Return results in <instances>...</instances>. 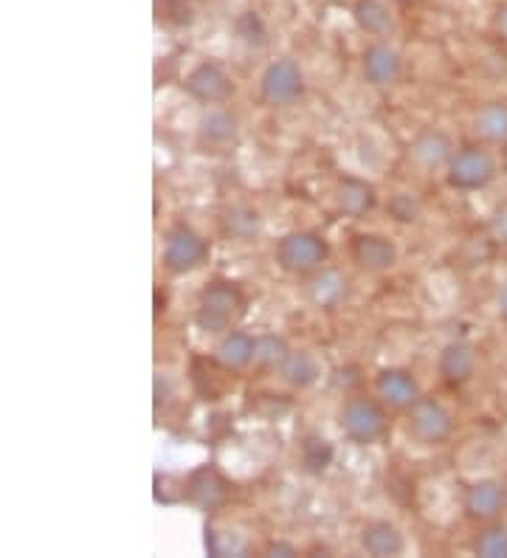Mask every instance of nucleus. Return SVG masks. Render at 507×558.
Returning a JSON list of instances; mask_svg holds the SVG:
<instances>
[{
    "instance_id": "obj_12",
    "label": "nucleus",
    "mask_w": 507,
    "mask_h": 558,
    "mask_svg": "<svg viewBox=\"0 0 507 558\" xmlns=\"http://www.w3.org/2000/svg\"><path fill=\"white\" fill-rule=\"evenodd\" d=\"M350 254L364 271H389L398 263V248L384 234H355Z\"/></svg>"
},
{
    "instance_id": "obj_18",
    "label": "nucleus",
    "mask_w": 507,
    "mask_h": 558,
    "mask_svg": "<svg viewBox=\"0 0 507 558\" xmlns=\"http://www.w3.org/2000/svg\"><path fill=\"white\" fill-rule=\"evenodd\" d=\"M454 156L451 138L443 133V130H426L420 133L412 144V158L423 167V170H439V167H448Z\"/></svg>"
},
{
    "instance_id": "obj_6",
    "label": "nucleus",
    "mask_w": 507,
    "mask_h": 558,
    "mask_svg": "<svg viewBox=\"0 0 507 558\" xmlns=\"http://www.w3.org/2000/svg\"><path fill=\"white\" fill-rule=\"evenodd\" d=\"M409 435L423 446H443L454 435V417L434 398H420L409 409Z\"/></svg>"
},
{
    "instance_id": "obj_28",
    "label": "nucleus",
    "mask_w": 507,
    "mask_h": 558,
    "mask_svg": "<svg viewBox=\"0 0 507 558\" xmlns=\"http://www.w3.org/2000/svg\"><path fill=\"white\" fill-rule=\"evenodd\" d=\"M389 215H393L398 223H414L420 218V211H423V204L414 198L412 192H395L389 204H386Z\"/></svg>"
},
{
    "instance_id": "obj_11",
    "label": "nucleus",
    "mask_w": 507,
    "mask_h": 558,
    "mask_svg": "<svg viewBox=\"0 0 507 558\" xmlns=\"http://www.w3.org/2000/svg\"><path fill=\"white\" fill-rule=\"evenodd\" d=\"M375 392H378L381 401L393 409H412L420 401V384L409 369L389 367L381 369L378 378H375Z\"/></svg>"
},
{
    "instance_id": "obj_33",
    "label": "nucleus",
    "mask_w": 507,
    "mask_h": 558,
    "mask_svg": "<svg viewBox=\"0 0 507 558\" xmlns=\"http://www.w3.org/2000/svg\"><path fill=\"white\" fill-rule=\"evenodd\" d=\"M496 305H499V316H502V322H507V282H505V286H502L499 300H496Z\"/></svg>"
},
{
    "instance_id": "obj_22",
    "label": "nucleus",
    "mask_w": 507,
    "mask_h": 558,
    "mask_svg": "<svg viewBox=\"0 0 507 558\" xmlns=\"http://www.w3.org/2000/svg\"><path fill=\"white\" fill-rule=\"evenodd\" d=\"M473 130L482 142H507V105L487 102L476 110L473 117Z\"/></svg>"
},
{
    "instance_id": "obj_27",
    "label": "nucleus",
    "mask_w": 507,
    "mask_h": 558,
    "mask_svg": "<svg viewBox=\"0 0 507 558\" xmlns=\"http://www.w3.org/2000/svg\"><path fill=\"white\" fill-rule=\"evenodd\" d=\"M288 355H291V350H288V341L282 336H259L257 350H254V364L263 369H279Z\"/></svg>"
},
{
    "instance_id": "obj_1",
    "label": "nucleus",
    "mask_w": 507,
    "mask_h": 558,
    "mask_svg": "<svg viewBox=\"0 0 507 558\" xmlns=\"http://www.w3.org/2000/svg\"><path fill=\"white\" fill-rule=\"evenodd\" d=\"M245 314V300L240 288L234 282H209L197 296V311H195V325L201 327L203 333L209 336H224L234 330L240 316Z\"/></svg>"
},
{
    "instance_id": "obj_29",
    "label": "nucleus",
    "mask_w": 507,
    "mask_h": 558,
    "mask_svg": "<svg viewBox=\"0 0 507 558\" xmlns=\"http://www.w3.org/2000/svg\"><path fill=\"white\" fill-rule=\"evenodd\" d=\"M237 32H240V37H243L249 46H265L268 43V32H265L263 21H259L257 12H245L240 21H237Z\"/></svg>"
},
{
    "instance_id": "obj_9",
    "label": "nucleus",
    "mask_w": 507,
    "mask_h": 558,
    "mask_svg": "<svg viewBox=\"0 0 507 558\" xmlns=\"http://www.w3.org/2000/svg\"><path fill=\"white\" fill-rule=\"evenodd\" d=\"M507 505V490L505 485L496 483V480H476L466 488V497H462V511L473 522H496L499 513L505 511Z\"/></svg>"
},
{
    "instance_id": "obj_34",
    "label": "nucleus",
    "mask_w": 507,
    "mask_h": 558,
    "mask_svg": "<svg viewBox=\"0 0 507 558\" xmlns=\"http://www.w3.org/2000/svg\"><path fill=\"white\" fill-rule=\"evenodd\" d=\"M395 3H403V7H409V3H418V0H395Z\"/></svg>"
},
{
    "instance_id": "obj_16",
    "label": "nucleus",
    "mask_w": 507,
    "mask_h": 558,
    "mask_svg": "<svg viewBox=\"0 0 507 558\" xmlns=\"http://www.w3.org/2000/svg\"><path fill=\"white\" fill-rule=\"evenodd\" d=\"M400 57L395 48L384 46V43H375L364 51V76L370 85L375 88H386V85H395L400 80Z\"/></svg>"
},
{
    "instance_id": "obj_3",
    "label": "nucleus",
    "mask_w": 507,
    "mask_h": 558,
    "mask_svg": "<svg viewBox=\"0 0 507 558\" xmlns=\"http://www.w3.org/2000/svg\"><path fill=\"white\" fill-rule=\"evenodd\" d=\"M341 432L347 440L355 446H375L389 435V415H386V403L375 398H350L338 415Z\"/></svg>"
},
{
    "instance_id": "obj_31",
    "label": "nucleus",
    "mask_w": 507,
    "mask_h": 558,
    "mask_svg": "<svg viewBox=\"0 0 507 558\" xmlns=\"http://www.w3.org/2000/svg\"><path fill=\"white\" fill-rule=\"evenodd\" d=\"M268 556H297V547L291 542H270L268 545Z\"/></svg>"
},
{
    "instance_id": "obj_2",
    "label": "nucleus",
    "mask_w": 507,
    "mask_h": 558,
    "mask_svg": "<svg viewBox=\"0 0 507 558\" xmlns=\"http://www.w3.org/2000/svg\"><path fill=\"white\" fill-rule=\"evenodd\" d=\"M499 175V163L494 153L485 150L482 144H466L462 150L451 156L446 167V181L451 190L460 192H480L491 186Z\"/></svg>"
},
{
    "instance_id": "obj_35",
    "label": "nucleus",
    "mask_w": 507,
    "mask_h": 558,
    "mask_svg": "<svg viewBox=\"0 0 507 558\" xmlns=\"http://www.w3.org/2000/svg\"><path fill=\"white\" fill-rule=\"evenodd\" d=\"M505 167H507V142H505Z\"/></svg>"
},
{
    "instance_id": "obj_25",
    "label": "nucleus",
    "mask_w": 507,
    "mask_h": 558,
    "mask_svg": "<svg viewBox=\"0 0 507 558\" xmlns=\"http://www.w3.org/2000/svg\"><path fill=\"white\" fill-rule=\"evenodd\" d=\"M471 550L482 558H507V524L487 522V527L473 536Z\"/></svg>"
},
{
    "instance_id": "obj_13",
    "label": "nucleus",
    "mask_w": 507,
    "mask_h": 558,
    "mask_svg": "<svg viewBox=\"0 0 507 558\" xmlns=\"http://www.w3.org/2000/svg\"><path fill=\"white\" fill-rule=\"evenodd\" d=\"M437 373L448 387L460 389L476 373V353L468 341H448L437 359Z\"/></svg>"
},
{
    "instance_id": "obj_8",
    "label": "nucleus",
    "mask_w": 507,
    "mask_h": 558,
    "mask_svg": "<svg viewBox=\"0 0 507 558\" xmlns=\"http://www.w3.org/2000/svg\"><path fill=\"white\" fill-rule=\"evenodd\" d=\"M183 88H186L192 99L203 105H224L234 96V82H231L229 71L220 62L212 60L195 65L190 76H186V82H183Z\"/></svg>"
},
{
    "instance_id": "obj_26",
    "label": "nucleus",
    "mask_w": 507,
    "mask_h": 558,
    "mask_svg": "<svg viewBox=\"0 0 507 558\" xmlns=\"http://www.w3.org/2000/svg\"><path fill=\"white\" fill-rule=\"evenodd\" d=\"M237 136V119L226 110H212L201 122V138L209 144H229Z\"/></svg>"
},
{
    "instance_id": "obj_24",
    "label": "nucleus",
    "mask_w": 507,
    "mask_h": 558,
    "mask_svg": "<svg viewBox=\"0 0 507 558\" xmlns=\"http://www.w3.org/2000/svg\"><path fill=\"white\" fill-rule=\"evenodd\" d=\"M224 232L234 240H251L259 232V211L251 206H231L224 211Z\"/></svg>"
},
{
    "instance_id": "obj_30",
    "label": "nucleus",
    "mask_w": 507,
    "mask_h": 558,
    "mask_svg": "<svg viewBox=\"0 0 507 558\" xmlns=\"http://www.w3.org/2000/svg\"><path fill=\"white\" fill-rule=\"evenodd\" d=\"M491 232H494L496 240L507 243V206H502L494 218H491Z\"/></svg>"
},
{
    "instance_id": "obj_32",
    "label": "nucleus",
    "mask_w": 507,
    "mask_h": 558,
    "mask_svg": "<svg viewBox=\"0 0 507 558\" xmlns=\"http://www.w3.org/2000/svg\"><path fill=\"white\" fill-rule=\"evenodd\" d=\"M496 32H499L502 40L507 43V3L499 9V12H496Z\"/></svg>"
},
{
    "instance_id": "obj_21",
    "label": "nucleus",
    "mask_w": 507,
    "mask_h": 558,
    "mask_svg": "<svg viewBox=\"0 0 507 558\" xmlns=\"http://www.w3.org/2000/svg\"><path fill=\"white\" fill-rule=\"evenodd\" d=\"M333 460H336V449L327 437L307 435L299 446V463H302L304 474H311V477H322L333 465Z\"/></svg>"
},
{
    "instance_id": "obj_14",
    "label": "nucleus",
    "mask_w": 507,
    "mask_h": 558,
    "mask_svg": "<svg viewBox=\"0 0 507 558\" xmlns=\"http://www.w3.org/2000/svg\"><path fill=\"white\" fill-rule=\"evenodd\" d=\"M361 547L375 558H393L406 550V538L389 519H372L361 531Z\"/></svg>"
},
{
    "instance_id": "obj_4",
    "label": "nucleus",
    "mask_w": 507,
    "mask_h": 558,
    "mask_svg": "<svg viewBox=\"0 0 507 558\" xmlns=\"http://www.w3.org/2000/svg\"><path fill=\"white\" fill-rule=\"evenodd\" d=\"M327 254H330V248H327L325 238L316 232H291L285 234L277 245L279 268L288 274H297V277L318 271L325 266Z\"/></svg>"
},
{
    "instance_id": "obj_10",
    "label": "nucleus",
    "mask_w": 507,
    "mask_h": 558,
    "mask_svg": "<svg viewBox=\"0 0 507 558\" xmlns=\"http://www.w3.org/2000/svg\"><path fill=\"white\" fill-rule=\"evenodd\" d=\"M186 497L203 511H217L229 502V483L215 465H201L186 480Z\"/></svg>"
},
{
    "instance_id": "obj_7",
    "label": "nucleus",
    "mask_w": 507,
    "mask_h": 558,
    "mask_svg": "<svg viewBox=\"0 0 507 558\" xmlns=\"http://www.w3.org/2000/svg\"><path fill=\"white\" fill-rule=\"evenodd\" d=\"M304 94V76L297 62L282 57L274 60L259 76V96L265 102L279 108V105H293Z\"/></svg>"
},
{
    "instance_id": "obj_20",
    "label": "nucleus",
    "mask_w": 507,
    "mask_h": 558,
    "mask_svg": "<svg viewBox=\"0 0 507 558\" xmlns=\"http://www.w3.org/2000/svg\"><path fill=\"white\" fill-rule=\"evenodd\" d=\"M279 375H282V381L293 389H311L313 384L318 381V375H322V367H318V361L313 359L311 353H304V350H291V355L282 361V367H279Z\"/></svg>"
},
{
    "instance_id": "obj_19",
    "label": "nucleus",
    "mask_w": 507,
    "mask_h": 558,
    "mask_svg": "<svg viewBox=\"0 0 507 558\" xmlns=\"http://www.w3.org/2000/svg\"><path fill=\"white\" fill-rule=\"evenodd\" d=\"M254 350H257V339L243 330H229L224 333L220 344H217V361L231 373H240L254 361Z\"/></svg>"
},
{
    "instance_id": "obj_15",
    "label": "nucleus",
    "mask_w": 507,
    "mask_h": 558,
    "mask_svg": "<svg viewBox=\"0 0 507 558\" xmlns=\"http://www.w3.org/2000/svg\"><path fill=\"white\" fill-rule=\"evenodd\" d=\"M375 201H378V195H375V186L366 184V181H361V178H341L336 184V206L338 211H345L347 218H364V215H370L372 209H375Z\"/></svg>"
},
{
    "instance_id": "obj_17",
    "label": "nucleus",
    "mask_w": 507,
    "mask_h": 558,
    "mask_svg": "<svg viewBox=\"0 0 507 558\" xmlns=\"http://www.w3.org/2000/svg\"><path fill=\"white\" fill-rule=\"evenodd\" d=\"M307 296L322 311H333L347 300V277L336 268H318L307 282Z\"/></svg>"
},
{
    "instance_id": "obj_5",
    "label": "nucleus",
    "mask_w": 507,
    "mask_h": 558,
    "mask_svg": "<svg viewBox=\"0 0 507 558\" xmlns=\"http://www.w3.org/2000/svg\"><path fill=\"white\" fill-rule=\"evenodd\" d=\"M164 266L172 274H190L209 259V243L190 229V226H172L164 240Z\"/></svg>"
},
{
    "instance_id": "obj_23",
    "label": "nucleus",
    "mask_w": 507,
    "mask_h": 558,
    "mask_svg": "<svg viewBox=\"0 0 507 558\" xmlns=\"http://www.w3.org/2000/svg\"><path fill=\"white\" fill-rule=\"evenodd\" d=\"M352 14H355V23L364 28L366 35L384 37L393 32V14H389L384 0H355Z\"/></svg>"
}]
</instances>
